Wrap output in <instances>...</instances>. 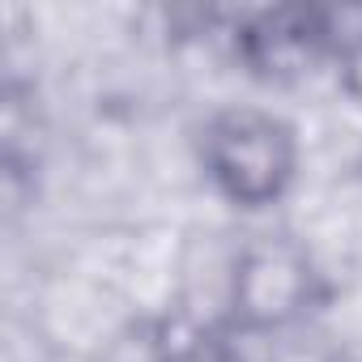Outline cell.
<instances>
[{
    "label": "cell",
    "mask_w": 362,
    "mask_h": 362,
    "mask_svg": "<svg viewBox=\"0 0 362 362\" xmlns=\"http://www.w3.org/2000/svg\"><path fill=\"white\" fill-rule=\"evenodd\" d=\"M214 175L239 201H269L290 175L286 132L264 115H226L214 128Z\"/></svg>",
    "instance_id": "cell-1"
}]
</instances>
